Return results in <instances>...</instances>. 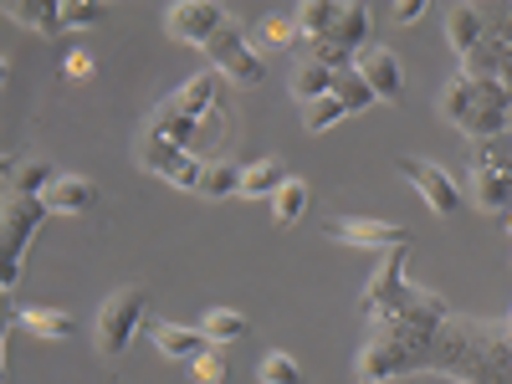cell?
Instances as JSON below:
<instances>
[{
  "label": "cell",
  "instance_id": "cell-15",
  "mask_svg": "<svg viewBox=\"0 0 512 384\" xmlns=\"http://www.w3.org/2000/svg\"><path fill=\"white\" fill-rule=\"evenodd\" d=\"M149 128H154V134H164L169 144H180V149H190L195 154V139H200V118H190L175 98H164L159 108H154V118H149Z\"/></svg>",
  "mask_w": 512,
  "mask_h": 384
},
{
  "label": "cell",
  "instance_id": "cell-4",
  "mask_svg": "<svg viewBox=\"0 0 512 384\" xmlns=\"http://www.w3.org/2000/svg\"><path fill=\"white\" fill-rule=\"evenodd\" d=\"M472 195L482 210H512V134L472 149Z\"/></svg>",
  "mask_w": 512,
  "mask_h": 384
},
{
  "label": "cell",
  "instance_id": "cell-11",
  "mask_svg": "<svg viewBox=\"0 0 512 384\" xmlns=\"http://www.w3.org/2000/svg\"><path fill=\"white\" fill-rule=\"evenodd\" d=\"M52 216L47 200H6V210H0V236H6V262H21L31 236L41 231V221Z\"/></svg>",
  "mask_w": 512,
  "mask_h": 384
},
{
  "label": "cell",
  "instance_id": "cell-8",
  "mask_svg": "<svg viewBox=\"0 0 512 384\" xmlns=\"http://www.w3.org/2000/svg\"><path fill=\"white\" fill-rule=\"evenodd\" d=\"M323 236L338 241V246H354V251H400V246H410V231H405V226L359 221V216H333V221H323Z\"/></svg>",
  "mask_w": 512,
  "mask_h": 384
},
{
  "label": "cell",
  "instance_id": "cell-10",
  "mask_svg": "<svg viewBox=\"0 0 512 384\" xmlns=\"http://www.w3.org/2000/svg\"><path fill=\"white\" fill-rule=\"evenodd\" d=\"M400 175L420 190V200L436 210V216H451V210H461V190L451 185V175L441 164H431V159H420V154H405L400 159Z\"/></svg>",
  "mask_w": 512,
  "mask_h": 384
},
{
  "label": "cell",
  "instance_id": "cell-32",
  "mask_svg": "<svg viewBox=\"0 0 512 384\" xmlns=\"http://www.w3.org/2000/svg\"><path fill=\"white\" fill-rule=\"evenodd\" d=\"M226 374H231V364H226V349L221 344H210L205 354L190 359V384H221Z\"/></svg>",
  "mask_w": 512,
  "mask_h": 384
},
{
  "label": "cell",
  "instance_id": "cell-36",
  "mask_svg": "<svg viewBox=\"0 0 512 384\" xmlns=\"http://www.w3.org/2000/svg\"><path fill=\"white\" fill-rule=\"evenodd\" d=\"M420 16H425V0H405V6H395V21L400 26H415Z\"/></svg>",
  "mask_w": 512,
  "mask_h": 384
},
{
  "label": "cell",
  "instance_id": "cell-9",
  "mask_svg": "<svg viewBox=\"0 0 512 384\" xmlns=\"http://www.w3.org/2000/svg\"><path fill=\"white\" fill-rule=\"evenodd\" d=\"M226 21H231V16H226L221 6H210V0H180V6H169L164 31L175 36V41H185V47H205V41L216 36Z\"/></svg>",
  "mask_w": 512,
  "mask_h": 384
},
{
  "label": "cell",
  "instance_id": "cell-31",
  "mask_svg": "<svg viewBox=\"0 0 512 384\" xmlns=\"http://www.w3.org/2000/svg\"><path fill=\"white\" fill-rule=\"evenodd\" d=\"M256 379L262 384H303V364H297L292 354H282V349H272V354H262V364H256Z\"/></svg>",
  "mask_w": 512,
  "mask_h": 384
},
{
  "label": "cell",
  "instance_id": "cell-7",
  "mask_svg": "<svg viewBox=\"0 0 512 384\" xmlns=\"http://www.w3.org/2000/svg\"><path fill=\"white\" fill-rule=\"evenodd\" d=\"M205 57L216 62V72H221V77L241 82V88H262V82H267V62L246 47V36H241V26H236V21H226L216 36L205 41Z\"/></svg>",
  "mask_w": 512,
  "mask_h": 384
},
{
  "label": "cell",
  "instance_id": "cell-22",
  "mask_svg": "<svg viewBox=\"0 0 512 384\" xmlns=\"http://www.w3.org/2000/svg\"><path fill=\"white\" fill-rule=\"evenodd\" d=\"M200 333H205V344H241V338L251 333V323H246V313H236V308H210L205 318H200Z\"/></svg>",
  "mask_w": 512,
  "mask_h": 384
},
{
  "label": "cell",
  "instance_id": "cell-6",
  "mask_svg": "<svg viewBox=\"0 0 512 384\" xmlns=\"http://www.w3.org/2000/svg\"><path fill=\"white\" fill-rule=\"evenodd\" d=\"M139 164L149 169V175L180 185V190H200V185H205V169H210L200 154L169 144L164 134H154V128H144V139H139Z\"/></svg>",
  "mask_w": 512,
  "mask_h": 384
},
{
  "label": "cell",
  "instance_id": "cell-13",
  "mask_svg": "<svg viewBox=\"0 0 512 384\" xmlns=\"http://www.w3.org/2000/svg\"><path fill=\"white\" fill-rule=\"evenodd\" d=\"M57 180H62V175H57L52 159H41V154L11 159V164H6V200H47V190H52Z\"/></svg>",
  "mask_w": 512,
  "mask_h": 384
},
{
  "label": "cell",
  "instance_id": "cell-2",
  "mask_svg": "<svg viewBox=\"0 0 512 384\" xmlns=\"http://www.w3.org/2000/svg\"><path fill=\"white\" fill-rule=\"evenodd\" d=\"M436 369L456 374L461 384H512V328L451 318L436 344Z\"/></svg>",
  "mask_w": 512,
  "mask_h": 384
},
{
  "label": "cell",
  "instance_id": "cell-20",
  "mask_svg": "<svg viewBox=\"0 0 512 384\" xmlns=\"http://www.w3.org/2000/svg\"><path fill=\"white\" fill-rule=\"evenodd\" d=\"M436 113L446 118V123H456V128H466V118L477 113V82L466 77V72H456L446 88H441V98H436Z\"/></svg>",
  "mask_w": 512,
  "mask_h": 384
},
{
  "label": "cell",
  "instance_id": "cell-26",
  "mask_svg": "<svg viewBox=\"0 0 512 384\" xmlns=\"http://www.w3.org/2000/svg\"><path fill=\"white\" fill-rule=\"evenodd\" d=\"M11 323H21V328L36 333V338H67V333H72V318H67L62 308H21Z\"/></svg>",
  "mask_w": 512,
  "mask_h": 384
},
{
  "label": "cell",
  "instance_id": "cell-25",
  "mask_svg": "<svg viewBox=\"0 0 512 384\" xmlns=\"http://www.w3.org/2000/svg\"><path fill=\"white\" fill-rule=\"evenodd\" d=\"M333 21H338V0H303V6H297V26H303V36L313 47L333 36Z\"/></svg>",
  "mask_w": 512,
  "mask_h": 384
},
{
  "label": "cell",
  "instance_id": "cell-17",
  "mask_svg": "<svg viewBox=\"0 0 512 384\" xmlns=\"http://www.w3.org/2000/svg\"><path fill=\"white\" fill-rule=\"evenodd\" d=\"M47 205H52V216H82V210L98 205V185L82 180V175H62V180L47 190Z\"/></svg>",
  "mask_w": 512,
  "mask_h": 384
},
{
  "label": "cell",
  "instance_id": "cell-33",
  "mask_svg": "<svg viewBox=\"0 0 512 384\" xmlns=\"http://www.w3.org/2000/svg\"><path fill=\"white\" fill-rule=\"evenodd\" d=\"M344 113H349V108L338 103V93H328V98H318V103L303 108V128H308V134H323V128H333Z\"/></svg>",
  "mask_w": 512,
  "mask_h": 384
},
{
  "label": "cell",
  "instance_id": "cell-29",
  "mask_svg": "<svg viewBox=\"0 0 512 384\" xmlns=\"http://www.w3.org/2000/svg\"><path fill=\"white\" fill-rule=\"evenodd\" d=\"M333 93H338V103H344L349 113H364V108H374V103H379V98H374V88L359 77V67H354V72H338Z\"/></svg>",
  "mask_w": 512,
  "mask_h": 384
},
{
  "label": "cell",
  "instance_id": "cell-14",
  "mask_svg": "<svg viewBox=\"0 0 512 384\" xmlns=\"http://www.w3.org/2000/svg\"><path fill=\"white\" fill-rule=\"evenodd\" d=\"M482 36H487V11H477V6H451L446 11V47L461 62L482 47Z\"/></svg>",
  "mask_w": 512,
  "mask_h": 384
},
{
  "label": "cell",
  "instance_id": "cell-18",
  "mask_svg": "<svg viewBox=\"0 0 512 384\" xmlns=\"http://www.w3.org/2000/svg\"><path fill=\"white\" fill-rule=\"evenodd\" d=\"M6 16L16 26L36 31V36H62L67 31V16H62V6H52V0H31V6H26V0H11Z\"/></svg>",
  "mask_w": 512,
  "mask_h": 384
},
{
  "label": "cell",
  "instance_id": "cell-39",
  "mask_svg": "<svg viewBox=\"0 0 512 384\" xmlns=\"http://www.w3.org/2000/svg\"><path fill=\"white\" fill-rule=\"evenodd\" d=\"M507 328H512V313H507Z\"/></svg>",
  "mask_w": 512,
  "mask_h": 384
},
{
  "label": "cell",
  "instance_id": "cell-24",
  "mask_svg": "<svg viewBox=\"0 0 512 384\" xmlns=\"http://www.w3.org/2000/svg\"><path fill=\"white\" fill-rule=\"evenodd\" d=\"M282 159H256V164H246V175H241V195L246 200H272L277 190H282Z\"/></svg>",
  "mask_w": 512,
  "mask_h": 384
},
{
  "label": "cell",
  "instance_id": "cell-1",
  "mask_svg": "<svg viewBox=\"0 0 512 384\" xmlns=\"http://www.w3.org/2000/svg\"><path fill=\"white\" fill-rule=\"evenodd\" d=\"M451 323L446 303L436 292H415L410 303L384 318V323H369V344L359 349L354 359V374L359 384H384V379H405L425 364H436V344H441V328Z\"/></svg>",
  "mask_w": 512,
  "mask_h": 384
},
{
  "label": "cell",
  "instance_id": "cell-27",
  "mask_svg": "<svg viewBox=\"0 0 512 384\" xmlns=\"http://www.w3.org/2000/svg\"><path fill=\"white\" fill-rule=\"evenodd\" d=\"M303 210H308V185L303 180H282V190L272 195V221L287 231V226L303 221Z\"/></svg>",
  "mask_w": 512,
  "mask_h": 384
},
{
  "label": "cell",
  "instance_id": "cell-38",
  "mask_svg": "<svg viewBox=\"0 0 512 384\" xmlns=\"http://www.w3.org/2000/svg\"><path fill=\"white\" fill-rule=\"evenodd\" d=\"M507 236H512V210H507Z\"/></svg>",
  "mask_w": 512,
  "mask_h": 384
},
{
  "label": "cell",
  "instance_id": "cell-12",
  "mask_svg": "<svg viewBox=\"0 0 512 384\" xmlns=\"http://www.w3.org/2000/svg\"><path fill=\"white\" fill-rule=\"evenodd\" d=\"M359 77L374 88L379 103H400L405 98V67L390 47H364L359 52Z\"/></svg>",
  "mask_w": 512,
  "mask_h": 384
},
{
  "label": "cell",
  "instance_id": "cell-30",
  "mask_svg": "<svg viewBox=\"0 0 512 384\" xmlns=\"http://www.w3.org/2000/svg\"><path fill=\"white\" fill-rule=\"evenodd\" d=\"M256 36H262V47H297L303 41V26H297V16H262V26H256Z\"/></svg>",
  "mask_w": 512,
  "mask_h": 384
},
{
  "label": "cell",
  "instance_id": "cell-16",
  "mask_svg": "<svg viewBox=\"0 0 512 384\" xmlns=\"http://www.w3.org/2000/svg\"><path fill=\"white\" fill-rule=\"evenodd\" d=\"M149 338H154V349L164 354V359H195V354H205L210 344H205V333H195V328H180V323H164V318H154L149 323Z\"/></svg>",
  "mask_w": 512,
  "mask_h": 384
},
{
  "label": "cell",
  "instance_id": "cell-35",
  "mask_svg": "<svg viewBox=\"0 0 512 384\" xmlns=\"http://www.w3.org/2000/svg\"><path fill=\"white\" fill-rule=\"evenodd\" d=\"M93 67H98V62H93V52H82V47H72V52L62 57V72H67V77H77V82H82V77H93Z\"/></svg>",
  "mask_w": 512,
  "mask_h": 384
},
{
  "label": "cell",
  "instance_id": "cell-23",
  "mask_svg": "<svg viewBox=\"0 0 512 384\" xmlns=\"http://www.w3.org/2000/svg\"><path fill=\"white\" fill-rule=\"evenodd\" d=\"M333 82H338V72H328L323 62H313V57H308L303 67L292 72V98L308 108V103H318V98H328V93H333Z\"/></svg>",
  "mask_w": 512,
  "mask_h": 384
},
{
  "label": "cell",
  "instance_id": "cell-37",
  "mask_svg": "<svg viewBox=\"0 0 512 384\" xmlns=\"http://www.w3.org/2000/svg\"><path fill=\"white\" fill-rule=\"evenodd\" d=\"M0 287H6V292L21 287V262H6V277H0Z\"/></svg>",
  "mask_w": 512,
  "mask_h": 384
},
{
  "label": "cell",
  "instance_id": "cell-5",
  "mask_svg": "<svg viewBox=\"0 0 512 384\" xmlns=\"http://www.w3.org/2000/svg\"><path fill=\"white\" fill-rule=\"evenodd\" d=\"M405 262H410V251L400 246V251H384V262H379V272L364 282V297H359V313H364V323H384V318H395L410 297L420 292V287H410L405 282Z\"/></svg>",
  "mask_w": 512,
  "mask_h": 384
},
{
  "label": "cell",
  "instance_id": "cell-34",
  "mask_svg": "<svg viewBox=\"0 0 512 384\" xmlns=\"http://www.w3.org/2000/svg\"><path fill=\"white\" fill-rule=\"evenodd\" d=\"M62 16H67V31L72 26H103V6H93V0H77V6H62Z\"/></svg>",
  "mask_w": 512,
  "mask_h": 384
},
{
  "label": "cell",
  "instance_id": "cell-19",
  "mask_svg": "<svg viewBox=\"0 0 512 384\" xmlns=\"http://www.w3.org/2000/svg\"><path fill=\"white\" fill-rule=\"evenodd\" d=\"M175 103L190 113V118H210V113H216L221 108V72H200V77H190L185 82V88L175 93Z\"/></svg>",
  "mask_w": 512,
  "mask_h": 384
},
{
  "label": "cell",
  "instance_id": "cell-21",
  "mask_svg": "<svg viewBox=\"0 0 512 384\" xmlns=\"http://www.w3.org/2000/svg\"><path fill=\"white\" fill-rule=\"evenodd\" d=\"M369 26H374V16H369V6H338V21H333V47H344V52H364V41H369Z\"/></svg>",
  "mask_w": 512,
  "mask_h": 384
},
{
  "label": "cell",
  "instance_id": "cell-3",
  "mask_svg": "<svg viewBox=\"0 0 512 384\" xmlns=\"http://www.w3.org/2000/svg\"><path fill=\"white\" fill-rule=\"evenodd\" d=\"M144 313H149L144 292H139V287H118L108 303L98 308V323H93L98 354H103V359H123L128 344H134V338L144 333Z\"/></svg>",
  "mask_w": 512,
  "mask_h": 384
},
{
  "label": "cell",
  "instance_id": "cell-28",
  "mask_svg": "<svg viewBox=\"0 0 512 384\" xmlns=\"http://www.w3.org/2000/svg\"><path fill=\"white\" fill-rule=\"evenodd\" d=\"M241 175H246V169H236L231 159H210V169H205V185H200V195H210V200L241 195Z\"/></svg>",
  "mask_w": 512,
  "mask_h": 384
}]
</instances>
